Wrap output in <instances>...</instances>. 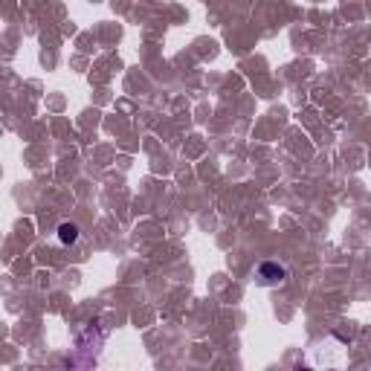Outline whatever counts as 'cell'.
<instances>
[{"label": "cell", "instance_id": "obj_1", "mask_svg": "<svg viewBox=\"0 0 371 371\" xmlns=\"http://www.w3.org/2000/svg\"><path fill=\"white\" fill-rule=\"evenodd\" d=\"M255 279L264 287H276V284H282L287 279V270L279 264V261H264V264H258Z\"/></svg>", "mask_w": 371, "mask_h": 371}, {"label": "cell", "instance_id": "obj_2", "mask_svg": "<svg viewBox=\"0 0 371 371\" xmlns=\"http://www.w3.org/2000/svg\"><path fill=\"white\" fill-rule=\"evenodd\" d=\"M59 241H61L64 246L76 244V241H78V226H76V224H70V221H64V224L59 226Z\"/></svg>", "mask_w": 371, "mask_h": 371}]
</instances>
